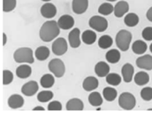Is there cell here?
<instances>
[{"mask_svg":"<svg viewBox=\"0 0 152 114\" xmlns=\"http://www.w3.org/2000/svg\"><path fill=\"white\" fill-rule=\"evenodd\" d=\"M106 1H109V2H114V1H116V0H106Z\"/></svg>","mask_w":152,"mask_h":114,"instance_id":"cell-44","label":"cell"},{"mask_svg":"<svg viewBox=\"0 0 152 114\" xmlns=\"http://www.w3.org/2000/svg\"><path fill=\"white\" fill-rule=\"evenodd\" d=\"M95 73L98 77H106L110 73V66L106 62L100 61L95 66Z\"/></svg>","mask_w":152,"mask_h":114,"instance_id":"cell-18","label":"cell"},{"mask_svg":"<svg viewBox=\"0 0 152 114\" xmlns=\"http://www.w3.org/2000/svg\"><path fill=\"white\" fill-rule=\"evenodd\" d=\"M42 1H43V2H45V3H48V2H50V1H51V0H42Z\"/></svg>","mask_w":152,"mask_h":114,"instance_id":"cell-42","label":"cell"},{"mask_svg":"<svg viewBox=\"0 0 152 114\" xmlns=\"http://www.w3.org/2000/svg\"><path fill=\"white\" fill-rule=\"evenodd\" d=\"M60 33V28L58 27V21L49 20L42 24L41 27L39 36L42 42H51L58 37Z\"/></svg>","mask_w":152,"mask_h":114,"instance_id":"cell-1","label":"cell"},{"mask_svg":"<svg viewBox=\"0 0 152 114\" xmlns=\"http://www.w3.org/2000/svg\"><path fill=\"white\" fill-rule=\"evenodd\" d=\"M118 104L122 109L130 111L135 107L136 100L133 94L129 92H124L118 97Z\"/></svg>","mask_w":152,"mask_h":114,"instance_id":"cell-4","label":"cell"},{"mask_svg":"<svg viewBox=\"0 0 152 114\" xmlns=\"http://www.w3.org/2000/svg\"><path fill=\"white\" fill-rule=\"evenodd\" d=\"M44 110L45 109L43 107H42V106H37V107H35L33 109V111H44Z\"/></svg>","mask_w":152,"mask_h":114,"instance_id":"cell-41","label":"cell"},{"mask_svg":"<svg viewBox=\"0 0 152 114\" xmlns=\"http://www.w3.org/2000/svg\"><path fill=\"white\" fill-rule=\"evenodd\" d=\"M48 110L49 111H61L62 104L58 101H52L48 104Z\"/></svg>","mask_w":152,"mask_h":114,"instance_id":"cell-37","label":"cell"},{"mask_svg":"<svg viewBox=\"0 0 152 114\" xmlns=\"http://www.w3.org/2000/svg\"><path fill=\"white\" fill-rule=\"evenodd\" d=\"M55 83V78L51 74H45L42 76L40 80V84L44 88H51Z\"/></svg>","mask_w":152,"mask_h":114,"instance_id":"cell-23","label":"cell"},{"mask_svg":"<svg viewBox=\"0 0 152 114\" xmlns=\"http://www.w3.org/2000/svg\"><path fill=\"white\" fill-rule=\"evenodd\" d=\"M68 42L74 49L79 48L80 45V31L79 28H74L68 35Z\"/></svg>","mask_w":152,"mask_h":114,"instance_id":"cell-12","label":"cell"},{"mask_svg":"<svg viewBox=\"0 0 152 114\" xmlns=\"http://www.w3.org/2000/svg\"><path fill=\"white\" fill-rule=\"evenodd\" d=\"M32 74V68L28 65H20L16 69V75L20 79H27Z\"/></svg>","mask_w":152,"mask_h":114,"instance_id":"cell-20","label":"cell"},{"mask_svg":"<svg viewBox=\"0 0 152 114\" xmlns=\"http://www.w3.org/2000/svg\"><path fill=\"white\" fill-rule=\"evenodd\" d=\"M88 7V0H73L72 8L73 12L76 14L84 13Z\"/></svg>","mask_w":152,"mask_h":114,"instance_id":"cell-13","label":"cell"},{"mask_svg":"<svg viewBox=\"0 0 152 114\" xmlns=\"http://www.w3.org/2000/svg\"><path fill=\"white\" fill-rule=\"evenodd\" d=\"M2 37H3V42H2V44L4 46V45L6 44V42H7V37H6V35H5L4 33L3 34V36H2Z\"/></svg>","mask_w":152,"mask_h":114,"instance_id":"cell-40","label":"cell"},{"mask_svg":"<svg viewBox=\"0 0 152 114\" xmlns=\"http://www.w3.org/2000/svg\"><path fill=\"white\" fill-rule=\"evenodd\" d=\"M88 25L92 29L97 32H104L108 28V21L105 18L96 15L89 19Z\"/></svg>","mask_w":152,"mask_h":114,"instance_id":"cell-6","label":"cell"},{"mask_svg":"<svg viewBox=\"0 0 152 114\" xmlns=\"http://www.w3.org/2000/svg\"><path fill=\"white\" fill-rule=\"evenodd\" d=\"M58 27L60 28V29L63 30H68L74 28L75 26V19L68 14H64L61 17H59L58 20Z\"/></svg>","mask_w":152,"mask_h":114,"instance_id":"cell-8","label":"cell"},{"mask_svg":"<svg viewBox=\"0 0 152 114\" xmlns=\"http://www.w3.org/2000/svg\"><path fill=\"white\" fill-rule=\"evenodd\" d=\"M141 97L144 101L152 100V88H151V87L143 88L141 91Z\"/></svg>","mask_w":152,"mask_h":114,"instance_id":"cell-36","label":"cell"},{"mask_svg":"<svg viewBox=\"0 0 152 114\" xmlns=\"http://www.w3.org/2000/svg\"><path fill=\"white\" fill-rule=\"evenodd\" d=\"M150 50L151 51V53H152V43L151 44V46H150Z\"/></svg>","mask_w":152,"mask_h":114,"instance_id":"cell-43","label":"cell"},{"mask_svg":"<svg viewBox=\"0 0 152 114\" xmlns=\"http://www.w3.org/2000/svg\"><path fill=\"white\" fill-rule=\"evenodd\" d=\"M146 17H147V19L152 22V6L148 10V12H147V14H146Z\"/></svg>","mask_w":152,"mask_h":114,"instance_id":"cell-39","label":"cell"},{"mask_svg":"<svg viewBox=\"0 0 152 114\" xmlns=\"http://www.w3.org/2000/svg\"><path fill=\"white\" fill-rule=\"evenodd\" d=\"M134 82L138 86H144L150 81V75L146 72H139L134 75Z\"/></svg>","mask_w":152,"mask_h":114,"instance_id":"cell-27","label":"cell"},{"mask_svg":"<svg viewBox=\"0 0 152 114\" xmlns=\"http://www.w3.org/2000/svg\"><path fill=\"white\" fill-rule=\"evenodd\" d=\"M124 22L127 27H130V28L135 27L139 23V17L136 13H134V12L128 13L127 15H126L124 19Z\"/></svg>","mask_w":152,"mask_h":114,"instance_id":"cell-29","label":"cell"},{"mask_svg":"<svg viewBox=\"0 0 152 114\" xmlns=\"http://www.w3.org/2000/svg\"><path fill=\"white\" fill-rule=\"evenodd\" d=\"M17 1L16 0H3V12H10L14 10L16 7Z\"/></svg>","mask_w":152,"mask_h":114,"instance_id":"cell-34","label":"cell"},{"mask_svg":"<svg viewBox=\"0 0 152 114\" xmlns=\"http://www.w3.org/2000/svg\"><path fill=\"white\" fill-rule=\"evenodd\" d=\"M98 85H99V82H98V80L96 77H94V76H88V77H87L83 80L82 88H83V89L85 91L90 92V91H93L96 88H98Z\"/></svg>","mask_w":152,"mask_h":114,"instance_id":"cell-15","label":"cell"},{"mask_svg":"<svg viewBox=\"0 0 152 114\" xmlns=\"http://www.w3.org/2000/svg\"><path fill=\"white\" fill-rule=\"evenodd\" d=\"M135 63H136V66L141 69H144L148 71L152 70V56L149 54L138 58Z\"/></svg>","mask_w":152,"mask_h":114,"instance_id":"cell-11","label":"cell"},{"mask_svg":"<svg viewBox=\"0 0 152 114\" xmlns=\"http://www.w3.org/2000/svg\"><path fill=\"white\" fill-rule=\"evenodd\" d=\"M147 48H148L147 43L142 40L135 41L132 45V50H133L134 53L138 54V55H142V54L145 53V51L147 50Z\"/></svg>","mask_w":152,"mask_h":114,"instance_id":"cell-22","label":"cell"},{"mask_svg":"<svg viewBox=\"0 0 152 114\" xmlns=\"http://www.w3.org/2000/svg\"><path fill=\"white\" fill-rule=\"evenodd\" d=\"M134 73V68L130 63H126L122 66L121 74H122V78L125 82L129 83L132 81Z\"/></svg>","mask_w":152,"mask_h":114,"instance_id":"cell-17","label":"cell"},{"mask_svg":"<svg viewBox=\"0 0 152 114\" xmlns=\"http://www.w3.org/2000/svg\"><path fill=\"white\" fill-rule=\"evenodd\" d=\"M41 14L46 19H52L57 14V8L53 4L50 2L45 3L41 7Z\"/></svg>","mask_w":152,"mask_h":114,"instance_id":"cell-9","label":"cell"},{"mask_svg":"<svg viewBox=\"0 0 152 114\" xmlns=\"http://www.w3.org/2000/svg\"><path fill=\"white\" fill-rule=\"evenodd\" d=\"M50 72L57 78H61L65 75L66 66L64 62L59 58H53L49 62L48 65Z\"/></svg>","mask_w":152,"mask_h":114,"instance_id":"cell-5","label":"cell"},{"mask_svg":"<svg viewBox=\"0 0 152 114\" xmlns=\"http://www.w3.org/2000/svg\"><path fill=\"white\" fill-rule=\"evenodd\" d=\"M8 106L12 109H19L24 105V98L20 95H12L7 100Z\"/></svg>","mask_w":152,"mask_h":114,"instance_id":"cell-16","label":"cell"},{"mask_svg":"<svg viewBox=\"0 0 152 114\" xmlns=\"http://www.w3.org/2000/svg\"><path fill=\"white\" fill-rule=\"evenodd\" d=\"M13 58L14 61L19 64H33L35 60L33 50L28 47H22L17 49L13 53Z\"/></svg>","mask_w":152,"mask_h":114,"instance_id":"cell-2","label":"cell"},{"mask_svg":"<svg viewBox=\"0 0 152 114\" xmlns=\"http://www.w3.org/2000/svg\"><path fill=\"white\" fill-rule=\"evenodd\" d=\"M13 80V74L9 70H4L3 71V84L4 86L9 85Z\"/></svg>","mask_w":152,"mask_h":114,"instance_id":"cell-35","label":"cell"},{"mask_svg":"<svg viewBox=\"0 0 152 114\" xmlns=\"http://www.w3.org/2000/svg\"><path fill=\"white\" fill-rule=\"evenodd\" d=\"M88 102L94 107H99L103 104V97L98 92H92L88 96Z\"/></svg>","mask_w":152,"mask_h":114,"instance_id":"cell-26","label":"cell"},{"mask_svg":"<svg viewBox=\"0 0 152 114\" xmlns=\"http://www.w3.org/2000/svg\"><path fill=\"white\" fill-rule=\"evenodd\" d=\"M51 49H52V52L56 56H62V55H64L68 50V44H67L66 40L63 37L57 38L53 42Z\"/></svg>","mask_w":152,"mask_h":114,"instance_id":"cell-7","label":"cell"},{"mask_svg":"<svg viewBox=\"0 0 152 114\" xmlns=\"http://www.w3.org/2000/svg\"><path fill=\"white\" fill-rule=\"evenodd\" d=\"M35 56L39 61H44L50 56V50L46 46H40L36 50Z\"/></svg>","mask_w":152,"mask_h":114,"instance_id":"cell-25","label":"cell"},{"mask_svg":"<svg viewBox=\"0 0 152 114\" xmlns=\"http://www.w3.org/2000/svg\"><path fill=\"white\" fill-rule=\"evenodd\" d=\"M114 11V6L110 3H104L98 8V12L101 15H110Z\"/></svg>","mask_w":152,"mask_h":114,"instance_id":"cell-33","label":"cell"},{"mask_svg":"<svg viewBox=\"0 0 152 114\" xmlns=\"http://www.w3.org/2000/svg\"><path fill=\"white\" fill-rule=\"evenodd\" d=\"M132 41V34L127 30H120L117 33L116 36V44L117 47L122 50L126 51L130 47V43Z\"/></svg>","mask_w":152,"mask_h":114,"instance_id":"cell-3","label":"cell"},{"mask_svg":"<svg viewBox=\"0 0 152 114\" xmlns=\"http://www.w3.org/2000/svg\"><path fill=\"white\" fill-rule=\"evenodd\" d=\"M122 78L118 75V74L114 73H109L108 75L106 76V82L111 86H118L121 83Z\"/></svg>","mask_w":152,"mask_h":114,"instance_id":"cell-31","label":"cell"},{"mask_svg":"<svg viewBox=\"0 0 152 114\" xmlns=\"http://www.w3.org/2000/svg\"><path fill=\"white\" fill-rule=\"evenodd\" d=\"M120 52L119 50H116V49H113V50H110L106 52L105 54V58L106 60L111 63V64H116L119 61L120 59Z\"/></svg>","mask_w":152,"mask_h":114,"instance_id":"cell-24","label":"cell"},{"mask_svg":"<svg viewBox=\"0 0 152 114\" xmlns=\"http://www.w3.org/2000/svg\"><path fill=\"white\" fill-rule=\"evenodd\" d=\"M66 108L67 111H82L84 108V104L80 99L72 98L66 103Z\"/></svg>","mask_w":152,"mask_h":114,"instance_id":"cell-19","label":"cell"},{"mask_svg":"<svg viewBox=\"0 0 152 114\" xmlns=\"http://www.w3.org/2000/svg\"><path fill=\"white\" fill-rule=\"evenodd\" d=\"M142 37L145 41H152V27H147L142 30Z\"/></svg>","mask_w":152,"mask_h":114,"instance_id":"cell-38","label":"cell"},{"mask_svg":"<svg viewBox=\"0 0 152 114\" xmlns=\"http://www.w3.org/2000/svg\"><path fill=\"white\" fill-rule=\"evenodd\" d=\"M54 95L51 91L50 90H43L41 91L40 93H38L37 95V100L41 103H46L50 101L53 98Z\"/></svg>","mask_w":152,"mask_h":114,"instance_id":"cell-32","label":"cell"},{"mask_svg":"<svg viewBox=\"0 0 152 114\" xmlns=\"http://www.w3.org/2000/svg\"><path fill=\"white\" fill-rule=\"evenodd\" d=\"M129 11V4L126 1H119L114 6V15L117 18L123 17Z\"/></svg>","mask_w":152,"mask_h":114,"instance_id":"cell-14","label":"cell"},{"mask_svg":"<svg viewBox=\"0 0 152 114\" xmlns=\"http://www.w3.org/2000/svg\"><path fill=\"white\" fill-rule=\"evenodd\" d=\"M103 96H104V98L106 101L113 102V101H114L116 99V97L118 96V92H117V90L114 88L106 87L103 90Z\"/></svg>","mask_w":152,"mask_h":114,"instance_id":"cell-28","label":"cell"},{"mask_svg":"<svg viewBox=\"0 0 152 114\" xmlns=\"http://www.w3.org/2000/svg\"><path fill=\"white\" fill-rule=\"evenodd\" d=\"M113 38L108 35H104L99 38L98 46H99V48H101L103 50H106V49H109L113 45Z\"/></svg>","mask_w":152,"mask_h":114,"instance_id":"cell-30","label":"cell"},{"mask_svg":"<svg viewBox=\"0 0 152 114\" xmlns=\"http://www.w3.org/2000/svg\"><path fill=\"white\" fill-rule=\"evenodd\" d=\"M39 86L36 80H30L25 83L21 88V93L27 96H32L37 93Z\"/></svg>","mask_w":152,"mask_h":114,"instance_id":"cell-10","label":"cell"},{"mask_svg":"<svg viewBox=\"0 0 152 114\" xmlns=\"http://www.w3.org/2000/svg\"><path fill=\"white\" fill-rule=\"evenodd\" d=\"M81 40L87 45H91L96 41V34L93 30H85L81 34Z\"/></svg>","mask_w":152,"mask_h":114,"instance_id":"cell-21","label":"cell"}]
</instances>
